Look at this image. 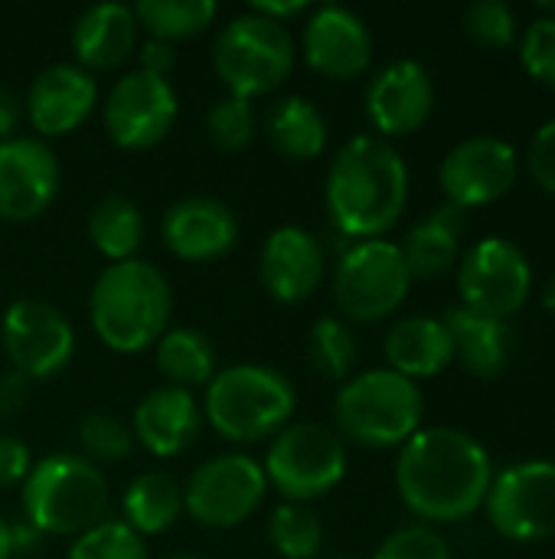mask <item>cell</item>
<instances>
[{
	"label": "cell",
	"mask_w": 555,
	"mask_h": 559,
	"mask_svg": "<svg viewBox=\"0 0 555 559\" xmlns=\"http://www.w3.org/2000/svg\"><path fill=\"white\" fill-rule=\"evenodd\" d=\"M0 344L10 370L26 380H49L69 367L75 354V331L62 308L43 298H20L0 321Z\"/></svg>",
	"instance_id": "obj_13"
},
{
	"label": "cell",
	"mask_w": 555,
	"mask_h": 559,
	"mask_svg": "<svg viewBox=\"0 0 555 559\" xmlns=\"http://www.w3.org/2000/svg\"><path fill=\"white\" fill-rule=\"evenodd\" d=\"M160 233L177 259L213 262L239 242V219L216 197H183L164 213Z\"/></svg>",
	"instance_id": "obj_19"
},
{
	"label": "cell",
	"mask_w": 555,
	"mask_h": 559,
	"mask_svg": "<svg viewBox=\"0 0 555 559\" xmlns=\"http://www.w3.org/2000/svg\"><path fill=\"white\" fill-rule=\"evenodd\" d=\"M327 210L334 226L353 239H383L409 203V167L402 154L373 134L350 138L327 170Z\"/></svg>",
	"instance_id": "obj_2"
},
{
	"label": "cell",
	"mask_w": 555,
	"mask_h": 559,
	"mask_svg": "<svg viewBox=\"0 0 555 559\" xmlns=\"http://www.w3.org/2000/svg\"><path fill=\"white\" fill-rule=\"evenodd\" d=\"M520 62L536 82L555 88V16H536L523 29V36H520Z\"/></svg>",
	"instance_id": "obj_39"
},
{
	"label": "cell",
	"mask_w": 555,
	"mask_h": 559,
	"mask_svg": "<svg viewBox=\"0 0 555 559\" xmlns=\"http://www.w3.org/2000/svg\"><path fill=\"white\" fill-rule=\"evenodd\" d=\"M29 449L16 439L0 432V488H10L16 481H26L29 475Z\"/></svg>",
	"instance_id": "obj_41"
},
{
	"label": "cell",
	"mask_w": 555,
	"mask_h": 559,
	"mask_svg": "<svg viewBox=\"0 0 555 559\" xmlns=\"http://www.w3.org/2000/svg\"><path fill=\"white\" fill-rule=\"evenodd\" d=\"M16 124H20V102L13 92L0 88V141L13 138Z\"/></svg>",
	"instance_id": "obj_46"
},
{
	"label": "cell",
	"mask_w": 555,
	"mask_h": 559,
	"mask_svg": "<svg viewBox=\"0 0 555 559\" xmlns=\"http://www.w3.org/2000/svg\"><path fill=\"white\" fill-rule=\"evenodd\" d=\"M213 69L229 95L255 98L278 88L294 69V39L285 23L258 13L232 16L213 43Z\"/></svg>",
	"instance_id": "obj_7"
},
{
	"label": "cell",
	"mask_w": 555,
	"mask_h": 559,
	"mask_svg": "<svg viewBox=\"0 0 555 559\" xmlns=\"http://www.w3.org/2000/svg\"><path fill=\"white\" fill-rule=\"evenodd\" d=\"M373 559H451V550L438 531H432L425 524H409V527L393 531L379 544Z\"/></svg>",
	"instance_id": "obj_38"
},
{
	"label": "cell",
	"mask_w": 555,
	"mask_h": 559,
	"mask_svg": "<svg viewBox=\"0 0 555 559\" xmlns=\"http://www.w3.org/2000/svg\"><path fill=\"white\" fill-rule=\"evenodd\" d=\"M23 511L39 534L79 537L105 521L108 481L92 459L46 455L23 481Z\"/></svg>",
	"instance_id": "obj_5"
},
{
	"label": "cell",
	"mask_w": 555,
	"mask_h": 559,
	"mask_svg": "<svg viewBox=\"0 0 555 559\" xmlns=\"http://www.w3.org/2000/svg\"><path fill=\"white\" fill-rule=\"evenodd\" d=\"M43 537L29 521H10V544H13V557H26L36 554L43 547Z\"/></svg>",
	"instance_id": "obj_44"
},
{
	"label": "cell",
	"mask_w": 555,
	"mask_h": 559,
	"mask_svg": "<svg viewBox=\"0 0 555 559\" xmlns=\"http://www.w3.org/2000/svg\"><path fill=\"white\" fill-rule=\"evenodd\" d=\"M29 403V380L16 370L0 373V416H16Z\"/></svg>",
	"instance_id": "obj_42"
},
{
	"label": "cell",
	"mask_w": 555,
	"mask_h": 559,
	"mask_svg": "<svg viewBox=\"0 0 555 559\" xmlns=\"http://www.w3.org/2000/svg\"><path fill=\"white\" fill-rule=\"evenodd\" d=\"M262 472L288 504H307L343 481L347 449L343 439L321 423H288L272 439Z\"/></svg>",
	"instance_id": "obj_8"
},
{
	"label": "cell",
	"mask_w": 555,
	"mask_h": 559,
	"mask_svg": "<svg viewBox=\"0 0 555 559\" xmlns=\"http://www.w3.org/2000/svg\"><path fill=\"white\" fill-rule=\"evenodd\" d=\"M268 540L285 559H317L324 544V527L314 511L304 504H278L268 521Z\"/></svg>",
	"instance_id": "obj_32"
},
{
	"label": "cell",
	"mask_w": 555,
	"mask_h": 559,
	"mask_svg": "<svg viewBox=\"0 0 555 559\" xmlns=\"http://www.w3.org/2000/svg\"><path fill=\"white\" fill-rule=\"evenodd\" d=\"M262 285L272 298L285 305H298L314 295L324 275V246L304 226H278L258 259Z\"/></svg>",
	"instance_id": "obj_21"
},
{
	"label": "cell",
	"mask_w": 555,
	"mask_h": 559,
	"mask_svg": "<svg viewBox=\"0 0 555 559\" xmlns=\"http://www.w3.org/2000/svg\"><path fill=\"white\" fill-rule=\"evenodd\" d=\"M412 275L402 249L389 239H363L350 246L334 272V301L350 321H383L409 295Z\"/></svg>",
	"instance_id": "obj_9"
},
{
	"label": "cell",
	"mask_w": 555,
	"mask_h": 559,
	"mask_svg": "<svg viewBox=\"0 0 555 559\" xmlns=\"http://www.w3.org/2000/svg\"><path fill=\"white\" fill-rule=\"evenodd\" d=\"M79 442H82L85 455H92L98 462H121L134 449L131 429L111 413H88L79 423Z\"/></svg>",
	"instance_id": "obj_37"
},
{
	"label": "cell",
	"mask_w": 555,
	"mask_h": 559,
	"mask_svg": "<svg viewBox=\"0 0 555 559\" xmlns=\"http://www.w3.org/2000/svg\"><path fill=\"white\" fill-rule=\"evenodd\" d=\"M491 527L517 544L555 537V462H520L494 475L487 491Z\"/></svg>",
	"instance_id": "obj_12"
},
{
	"label": "cell",
	"mask_w": 555,
	"mask_h": 559,
	"mask_svg": "<svg viewBox=\"0 0 555 559\" xmlns=\"http://www.w3.org/2000/svg\"><path fill=\"white\" fill-rule=\"evenodd\" d=\"M157 367L180 390L209 386L216 377V347L209 334L196 328H173L157 341Z\"/></svg>",
	"instance_id": "obj_30"
},
{
	"label": "cell",
	"mask_w": 555,
	"mask_h": 559,
	"mask_svg": "<svg viewBox=\"0 0 555 559\" xmlns=\"http://www.w3.org/2000/svg\"><path fill=\"white\" fill-rule=\"evenodd\" d=\"M304 10H311L304 0H294V3L255 0V3H252V13H258V16H268V20H275V23H285L288 16H298V13H304Z\"/></svg>",
	"instance_id": "obj_45"
},
{
	"label": "cell",
	"mask_w": 555,
	"mask_h": 559,
	"mask_svg": "<svg viewBox=\"0 0 555 559\" xmlns=\"http://www.w3.org/2000/svg\"><path fill=\"white\" fill-rule=\"evenodd\" d=\"M13 557V544H10V521L0 518V559Z\"/></svg>",
	"instance_id": "obj_47"
},
{
	"label": "cell",
	"mask_w": 555,
	"mask_h": 559,
	"mask_svg": "<svg viewBox=\"0 0 555 559\" xmlns=\"http://www.w3.org/2000/svg\"><path fill=\"white\" fill-rule=\"evenodd\" d=\"M173 62H177V52H173L170 43H164V39H147L144 43V49H141V72L167 79Z\"/></svg>",
	"instance_id": "obj_43"
},
{
	"label": "cell",
	"mask_w": 555,
	"mask_h": 559,
	"mask_svg": "<svg viewBox=\"0 0 555 559\" xmlns=\"http://www.w3.org/2000/svg\"><path fill=\"white\" fill-rule=\"evenodd\" d=\"M540 10L543 13H555V3H540Z\"/></svg>",
	"instance_id": "obj_49"
},
{
	"label": "cell",
	"mask_w": 555,
	"mask_h": 559,
	"mask_svg": "<svg viewBox=\"0 0 555 559\" xmlns=\"http://www.w3.org/2000/svg\"><path fill=\"white\" fill-rule=\"evenodd\" d=\"M386 360L389 370L402 373L412 383L442 373L455 360V344L445 321L429 314L396 321L386 334Z\"/></svg>",
	"instance_id": "obj_24"
},
{
	"label": "cell",
	"mask_w": 555,
	"mask_h": 559,
	"mask_svg": "<svg viewBox=\"0 0 555 559\" xmlns=\"http://www.w3.org/2000/svg\"><path fill=\"white\" fill-rule=\"evenodd\" d=\"M121 511H124V524L137 537L164 534L183 514V488L164 472H144L128 485L121 498Z\"/></svg>",
	"instance_id": "obj_27"
},
{
	"label": "cell",
	"mask_w": 555,
	"mask_h": 559,
	"mask_svg": "<svg viewBox=\"0 0 555 559\" xmlns=\"http://www.w3.org/2000/svg\"><path fill=\"white\" fill-rule=\"evenodd\" d=\"M425 416L422 390L402 373L383 367L347 380L334 400V419L343 439L363 449L406 445Z\"/></svg>",
	"instance_id": "obj_6"
},
{
	"label": "cell",
	"mask_w": 555,
	"mask_h": 559,
	"mask_svg": "<svg viewBox=\"0 0 555 559\" xmlns=\"http://www.w3.org/2000/svg\"><path fill=\"white\" fill-rule=\"evenodd\" d=\"M435 108V82L415 59L389 62L366 88V115L383 134L419 131Z\"/></svg>",
	"instance_id": "obj_18"
},
{
	"label": "cell",
	"mask_w": 555,
	"mask_h": 559,
	"mask_svg": "<svg viewBox=\"0 0 555 559\" xmlns=\"http://www.w3.org/2000/svg\"><path fill=\"white\" fill-rule=\"evenodd\" d=\"M206 134L226 154H236V151L249 147L252 138H255V108H252V102L239 98V95L219 98L206 115Z\"/></svg>",
	"instance_id": "obj_35"
},
{
	"label": "cell",
	"mask_w": 555,
	"mask_h": 559,
	"mask_svg": "<svg viewBox=\"0 0 555 559\" xmlns=\"http://www.w3.org/2000/svg\"><path fill=\"white\" fill-rule=\"evenodd\" d=\"M494 481L487 449L451 426L419 429L399 452L396 488L402 504L432 524H455L484 508Z\"/></svg>",
	"instance_id": "obj_1"
},
{
	"label": "cell",
	"mask_w": 555,
	"mask_h": 559,
	"mask_svg": "<svg viewBox=\"0 0 555 559\" xmlns=\"http://www.w3.org/2000/svg\"><path fill=\"white\" fill-rule=\"evenodd\" d=\"M177 121V92L167 79L141 69L121 75L105 102L108 138L124 151H147L160 144Z\"/></svg>",
	"instance_id": "obj_14"
},
{
	"label": "cell",
	"mask_w": 555,
	"mask_h": 559,
	"mask_svg": "<svg viewBox=\"0 0 555 559\" xmlns=\"http://www.w3.org/2000/svg\"><path fill=\"white\" fill-rule=\"evenodd\" d=\"M327 559H340V557H327Z\"/></svg>",
	"instance_id": "obj_51"
},
{
	"label": "cell",
	"mask_w": 555,
	"mask_h": 559,
	"mask_svg": "<svg viewBox=\"0 0 555 559\" xmlns=\"http://www.w3.org/2000/svg\"><path fill=\"white\" fill-rule=\"evenodd\" d=\"M170 305V285L160 269L141 259H124L108 262L95 278L88 318L105 347L114 354H137L164 337Z\"/></svg>",
	"instance_id": "obj_3"
},
{
	"label": "cell",
	"mask_w": 555,
	"mask_h": 559,
	"mask_svg": "<svg viewBox=\"0 0 555 559\" xmlns=\"http://www.w3.org/2000/svg\"><path fill=\"white\" fill-rule=\"evenodd\" d=\"M461 233H464V210L445 203L425 219H419L409 236L402 239V259L409 265L412 278H438L445 275L461 252Z\"/></svg>",
	"instance_id": "obj_26"
},
{
	"label": "cell",
	"mask_w": 555,
	"mask_h": 559,
	"mask_svg": "<svg viewBox=\"0 0 555 559\" xmlns=\"http://www.w3.org/2000/svg\"><path fill=\"white\" fill-rule=\"evenodd\" d=\"M59 193V160L39 138L0 141V219L29 223Z\"/></svg>",
	"instance_id": "obj_16"
},
{
	"label": "cell",
	"mask_w": 555,
	"mask_h": 559,
	"mask_svg": "<svg viewBox=\"0 0 555 559\" xmlns=\"http://www.w3.org/2000/svg\"><path fill=\"white\" fill-rule=\"evenodd\" d=\"M543 308H546L550 314H555V278H550L546 288H543Z\"/></svg>",
	"instance_id": "obj_48"
},
{
	"label": "cell",
	"mask_w": 555,
	"mask_h": 559,
	"mask_svg": "<svg viewBox=\"0 0 555 559\" xmlns=\"http://www.w3.org/2000/svg\"><path fill=\"white\" fill-rule=\"evenodd\" d=\"M527 167L540 190L555 193V118L533 134L527 151Z\"/></svg>",
	"instance_id": "obj_40"
},
{
	"label": "cell",
	"mask_w": 555,
	"mask_h": 559,
	"mask_svg": "<svg viewBox=\"0 0 555 559\" xmlns=\"http://www.w3.org/2000/svg\"><path fill=\"white\" fill-rule=\"evenodd\" d=\"M265 472L252 455L226 452L203 462L183 491V508L200 527L229 531L255 514L265 498Z\"/></svg>",
	"instance_id": "obj_11"
},
{
	"label": "cell",
	"mask_w": 555,
	"mask_h": 559,
	"mask_svg": "<svg viewBox=\"0 0 555 559\" xmlns=\"http://www.w3.org/2000/svg\"><path fill=\"white\" fill-rule=\"evenodd\" d=\"M200 406L190 390L157 386L134 409V439L157 459H173L186 452L200 432Z\"/></svg>",
	"instance_id": "obj_22"
},
{
	"label": "cell",
	"mask_w": 555,
	"mask_h": 559,
	"mask_svg": "<svg viewBox=\"0 0 555 559\" xmlns=\"http://www.w3.org/2000/svg\"><path fill=\"white\" fill-rule=\"evenodd\" d=\"M95 102L98 85L88 69H82L79 62H52L33 79L26 115L43 138H59L75 131L92 115Z\"/></svg>",
	"instance_id": "obj_20"
},
{
	"label": "cell",
	"mask_w": 555,
	"mask_h": 559,
	"mask_svg": "<svg viewBox=\"0 0 555 559\" xmlns=\"http://www.w3.org/2000/svg\"><path fill=\"white\" fill-rule=\"evenodd\" d=\"M533 288V269L520 246L500 236H487L468 249L458 269L461 308L507 321L517 314Z\"/></svg>",
	"instance_id": "obj_10"
},
{
	"label": "cell",
	"mask_w": 555,
	"mask_h": 559,
	"mask_svg": "<svg viewBox=\"0 0 555 559\" xmlns=\"http://www.w3.org/2000/svg\"><path fill=\"white\" fill-rule=\"evenodd\" d=\"M294 383L265 364H236L216 370L206 386L209 426L236 445L275 439L294 416Z\"/></svg>",
	"instance_id": "obj_4"
},
{
	"label": "cell",
	"mask_w": 555,
	"mask_h": 559,
	"mask_svg": "<svg viewBox=\"0 0 555 559\" xmlns=\"http://www.w3.org/2000/svg\"><path fill=\"white\" fill-rule=\"evenodd\" d=\"M268 141L281 157L314 160L327 144V121L314 102L288 95L268 115Z\"/></svg>",
	"instance_id": "obj_28"
},
{
	"label": "cell",
	"mask_w": 555,
	"mask_h": 559,
	"mask_svg": "<svg viewBox=\"0 0 555 559\" xmlns=\"http://www.w3.org/2000/svg\"><path fill=\"white\" fill-rule=\"evenodd\" d=\"M442 321L451 334L455 357L471 377L494 380L497 373H504V367L514 357V331L507 321L474 314L461 305L451 308Z\"/></svg>",
	"instance_id": "obj_25"
},
{
	"label": "cell",
	"mask_w": 555,
	"mask_h": 559,
	"mask_svg": "<svg viewBox=\"0 0 555 559\" xmlns=\"http://www.w3.org/2000/svg\"><path fill=\"white\" fill-rule=\"evenodd\" d=\"M464 29L484 49H507L517 43V10L507 0H478L464 10Z\"/></svg>",
	"instance_id": "obj_36"
},
{
	"label": "cell",
	"mask_w": 555,
	"mask_h": 559,
	"mask_svg": "<svg viewBox=\"0 0 555 559\" xmlns=\"http://www.w3.org/2000/svg\"><path fill=\"white\" fill-rule=\"evenodd\" d=\"M304 59L327 79H357L373 59L370 26L350 7L321 3L304 23Z\"/></svg>",
	"instance_id": "obj_17"
},
{
	"label": "cell",
	"mask_w": 555,
	"mask_h": 559,
	"mask_svg": "<svg viewBox=\"0 0 555 559\" xmlns=\"http://www.w3.org/2000/svg\"><path fill=\"white\" fill-rule=\"evenodd\" d=\"M88 239L108 262L134 259L144 242V216L141 206L124 193L101 197L88 213Z\"/></svg>",
	"instance_id": "obj_29"
},
{
	"label": "cell",
	"mask_w": 555,
	"mask_h": 559,
	"mask_svg": "<svg viewBox=\"0 0 555 559\" xmlns=\"http://www.w3.org/2000/svg\"><path fill=\"white\" fill-rule=\"evenodd\" d=\"M69 559H147V547L124 521L105 518L101 524L75 537Z\"/></svg>",
	"instance_id": "obj_34"
},
{
	"label": "cell",
	"mask_w": 555,
	"mask_h": 559,
	"mask_svg": "<svg viewBox=\"0 0 555 559\" xmlns=\"http://www.w3.org/2000/svg\"><path fill=\"white\" fill-rule=\"evenodd\" d=\"M307 357L311 367L327 377V380H347L353 364H357V337L353 331L337 321V318H321L311 328V341H307Z\"/></svg>",
	"instance_id": "obj_33"
},
{
	"label": "cell",
	"mask_w": 555,
	"mask_h": 559,
	"mask_svg": "<svg viewBox=\"0 0 555 559\" xmlns=\"http://www.w3.org/2000/svg\"><path fill=\"white\" fill-rule=\"evenodd\" d=\"M137 43V20L128 3L101 0L85 7L72 26V52L82 69H114Z\"/></svg>",
	"instance_id": "obj_23"
},
{
	"label": "cell",
	"mask_w": 555,
	"mask_h": 559,
	"mask_svg": "<svg viewBox=\"0 0 555 559\" xmlns=\"http://www.w3.org/2000/svg\"><path fill=\"white\" fill-rule=\"evenodd\" d=\"M517 174H520V157L514 144H507L504 138L478 134L455 144L445 154L438 180L451 206L471 210L507 197L517 183Z\"/></svg>",
	"instance_id": "obj_15"
},
{
	"label": "cell",
	"mask_w": 555,
	"mask_h": 559,
	"mask_svg": "<svg viewBox=\"0 0 555 559\" xmlns=\"http://www.w3.org/2000/svg\"><path fill=\"white\" fill-rule=\"evenodd\" d=\"M167 559H196V557H167Z\"/></svg>",
	"instance_id": "obj_50"
},
{
	"label": "cell",
	"mask_w": 555,
	"mask_h": 559,
	"mask_svg": "<svg viewBox=\"0 0 555 559\" xmlns=\"http://www.w3.org/2000/svg\"><path fill=\"white\" fill-rule=\"evenodd\" d=\"M134 10L137 26H147L154 39H186L203 33L216 20L213 0H141Z\"/></svg>",
	"instance_id": "obj_31"
}]
</instances>
